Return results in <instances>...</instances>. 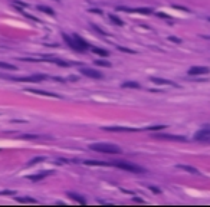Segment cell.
Returning <instances> with one entry per match:
<instances>
[{"label":"cell","instance_id":"6","mask_svg":"<svg viewBox=\"0 0 210 207\" xmlns=\"http://www.w3.org/2000/svg\"><path fill=\"white\" fill-rule=\"evenodd\" d=\"M73 38V40H75V45H76V50H81V52H83V50H86L89 48L88 43L83 40L81 36H78V35H73L72 36Z\"/></svg>","mask_w":210,"mask_h":207},{"label":"cell","instance_id":"11","mask_svg":"<svg viewBox=\"0 0 210 207\" xmlns=\"http://www.w3.org/2000/svg\"><path fill=\"white\" fill-rule=\"evenodd\" d=\"M177 168L180 170H184V171H187V173H191V174H200L199 170H196L194 167H190V165H183V164H180V165H177Z\"/></svg>","mask_w":210,"mask_h":207},{"label":"cell","instance_id":"20","mask_svg":"<svg viewBox=\"0 0 210 207\" xmlns=\"http://www.w3.org/2000/svg\"><path fill=\"white\" fill-rule=\"evenodd\" d=\"M110 19H111V20H112V22H114V23H117L118 26H122V25H124V22H122V20H121V19H120V17H117L115 15H111V16H110Z\"/></svg>","mask_w":210,"mask_h":207},{"label":"cell","instance_id":"15","mask_svg":"<svg viewBox=\"0 0 210 207\" xmlns=\"http://www.w3.org/2000/svg\"><path fill=\"white\" fill-rule=\"evenodd\" d=\"M91 50L94 52V53H97V55H101V56H108V52L105 49H100V48H94V46H91Z\"/></svg>","mask_w":210,"mask_h":207},{"label":"cell","instance_id":"8","mask_svg":"<svg viewBox=\"0 0 210 207\" xmlns=\"http://www.w3.org/2000/svg\"><path fill=\"white\" fill-rule=\"evenodd\" d=\"M81 72H82L85 76L94 78V79H101V78H102V73L98 71H94V69H82Z\"/></svg>","mask_w":210,"mask_h":207},{"label":"cell","instance_id":"21","mask_svg":"<svg viewBox=\"0 0 210 207\" xmlns=\"http://www.w3.org/2000/svg\"><path fill=\"white\" fill-rule=\"evenodd\" d=\"M38 9H39L40 12H46L48 15H53V10H52L50 7H48V6H39Z\"/></svg>","mask_w":210,"mask_h":207},{"label":"cell","instance_id":"13","mask_svg":"<svg viewBox=\"0 0 210 207\" xmlns=\"http://www.w3.org/2000/svg\"><path fill=\"white\" fill-rule=\"evenodd\" d=\"M28 92L30 93H38V95H45V97H58V95H55V93H50V92H45V91H36V89H28Z\"/></svg>","mask_w":210,"mask_h":207},{"label":"cell","instance_id":"25","mask_svg":"<svg viewBox=\"0 0 210 207\" xmlns=\"http://www.w3.org/2000/svg\"><path fill=\"white\" fill-rule=\"evenodd\" d=\"M150 188H151L153 191H155V193H160V190H158V188H155V187H150Z\"/></svg>","mask_w":210,"mask_h":207},{"label":"cell","instance_id":"5","mask_svg":"<svg viewBox=\"0 0 210 207\" xmlns=\"http://www.w3.org/2000/svg\"><path fill=\"white\" fill-rule=\"evenodd\" d=\"M209 72H210V69L207 66H193V68H190L187 71V73L191 75V76H196V75H206Z\"/></svg>","mask_w":210,"mask_h":207},{"label":"cell","instance_id":"17","mask_svg":"<svg viewBox=\"0 0 210 207\" xmlns=\"http://www.w3.org/2000/svg\"><path fill=\"white\" fill-rule=\"evenodd\" d=\"M0 68H2V69H9V71H16V66L15 65L5 63V62H0Z\"/></svg>","mask_w":210,"mask_h":207},{"label":"cell","instance_id":"18","mask_svg":"<svg viewBox=\"0 0 210 207\" xmlns=\"http://www.w3.org/2000/svg\"><path fill=\"white\" fill-rule=\"evenodd\" d=\"M17 202H20V203H36V200L32 199V197H17Z\"/></svg>","mask_w":210,"mask_h":207},{"label":"cell","instance_id":"10","mask_svg":"<svg viewBox=\"0 0 210 207\" xmlns=\"http://www.w3.org/2000/svg\"><path fill=\"white\" fill-rule=\"evenodd\" d=\"M52 174V171H42V173H38L36 175H29V178L33 181H38V180H42V178H45L46 175Z\"/></svg>","mask_w":210,"mask_h":207},{"label":"cell","instance_id":"9","mask_svg":"<svg viewBox=\"0 0 210 207\" xmlns=\"http://www.w3.org/2000/svg\"><path fill=\"white\" fill-rule=\"evenodd\" d=\"M104 130L107 131H117V132H133V131H137L134 130V128H124V127H105Z\"/></svg>","mask_w":210,"mask_h":207},{"label":"cell","instance_id":"24","mask_svg":"<svg viewBox=\"0 0 210 207\" xmlns=\"http://www.w3.org/2000/svg\"><path fill=\"white\" fill-rule=\"evenodd\" d=\"M97 65H101V66H111L110 62H105V60H97Z\"/></svg>","mask_w":210,"mask_h":207},{"label":"cell","instance_id":"26","mask_svg":"<svg viewBox=\"0 0 210 207\" xmlns=\"http://www.w3.org/2000/svg\"><path fill=\"white\" fill-rule=\"evenodd\" d=\"M170 40H174V42H180V39H176V38H170Z\"/></svg>","mask_w":210,"mask_h":207},{"label":"cell","instance_id":"16","mask_svg":"<svg viewBox=\"0 0 210 207\" xmlns=\"http://www.w3.org/2000/svg\"><path fill=\"white\" fill-rule=\"evenodd\" d=\"M68 196L71 197V199H73L75 202H79V203H82V204H85V199H82V196H78L75 193H68Z\"/></svg>","mask_w":210,"mask_h":207},{"label":"cell","instance_id":"2","mask_svg":"<svg viewBox=\"0 0 210 207\" xmlns=\"http://www.w3.org/2000/svg\"><path fill=\"white\" fill-rule=\"evenodd\" d=\"M112 165H115V167H118V168H121V170H125V171H130V173H145V168L140 167L137 164L127 163V161H117Z\"/></svg>","mask_w":210,"mask_h":207},{"label":"cell","instance_id":"3","mask_svg":"<svg viewBox=\"0 0 210 207\" xmlns=\"http://www.w3.org/2000/svg\"><path fill=\"white\" fill-rule=\"evenodd\" d=\"M210 138V127H203L194 134V140L197 141H206Z\"/></svg>","mask_w":210,"mask_h":207},{"label":"cell","instance_id":"4","mask_svg":"<svg viewBox=\"0 0 210 207\" xmlns=\"http://www.w3.org/2000/svg\"><path fill=\"white\" fill-rule=\"evenodd\" d=\"M13 81L19 82H40L46 79V75H32V76H20V78H12Z\"/></svg>","mask_w":210,"mask_h":207},{"label":"cell","instance_id":"14","mask_svg":"<svg viewBox=\"0 0 210 207\" xmlns=\"http://www.w3.org/2000/svg\"><path fill=\"white\" fill-rule=\"evenodd\" d=\"M121 87L122 88H134V89H138V88H140V83H137V82H133V81H128V82H124Z\"/></svg>","mask_w":210,"mask_h":207},{"label":"cell","instance_id":"19","mask_svg":"<svg viewBox=\"0 0 210 207\" xmlns=\"http://www.w3.org/2000/svg\"><path fill=\"white\" fill-rule=\"evenodd\" d=\"M86 165H112V164L104 163V161H85Z\"/></svg>","mask_w":210,"mask_h":207},{"label":"cell","instance_id":"27","mask_svg":"<svg viewBox=\"0 0 210 207\" xmlns=\"http://www.w3.org/2000/svg\"><path fill=\"white\" fill-rule=\"evenodd\" d=\"M209 20H210V17H209Z\"/></svg>","mask_w":210,"mask_h":207},{"label":"cell","instance_id":"1","mask_svg":"<svg viewBox=\"0 0 210 207\" xmlns=\"http://www.w3.org/2000/svg\"><path fill=\"white\" fill-rule=\"evenodd\" d=\"M89 150L98 151V153L105 154H120L121 148L115 144H107V142H97V144H89Z\"/></svg>","mask_w":210,"mask_h":207},{"label":"cell","instance_id":"12","mask_svg":"<svg viewBox=\"0 0 210 207\" xmlns=\"http://www.w3.org/2000/svg\"><path fill=\"white\" fill-rule=\"evenodd\" d=\"M151 81L154 82V83H158V85H173V87H176V83H173L171 81L161 79V78H151Z\"/></svg>","mask_w":210,"mask_h":207},{"label":"cell","instance_id":"22","mask_svg":"<svg viewBox=\"0 0 210 207\" xmlns=\"http://www.w3.org/2000/svg\"><path fill=\"white\" fill-rule=\"evenodd\" d=\"M16 194V191L13 190H0V196H13Z\"/></svg>","mask_w":210,"mask_h":207},{"label":"cell","instance_id":"7","mask_svg":"<svg viewBox=\"0 0 210 207\" xmlns=\"http://www.w3.org/2000/svg\"><path fill=\"white\" fill-rule=\"evenodd\" d=\"M155 138L160 140H171V141H186V138L181 135H170V134H157Z\"/></svg>","mask_w":210,"mask_h":207},{"label":"cell","instance_id":"23","mask_svg":"<svg viewBox=\"0 0 210 207\" xmlns=\"http://www.w3.org/2000/svg\"><path fill=\"white\" fill-rule=\"evenodd\" d=\"M40 161H45V158H43V157L33 158V160H30V163H29V165H33V164H38V163H40Z\"/></svg>","mask_w":210,"mask_h":207}]
</instances>
